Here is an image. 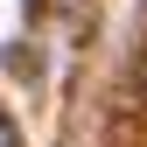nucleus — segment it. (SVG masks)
<instances>
[{
  "label": "nucleus",
  "instance_id": "f257e3e1",
  "mask_svg": "<svg viewBox=\"0 0 147 147\" xmlns=\"http://www.w3.org/2000/svg\"><path fill=\"white\" fill-rule=\"evenodd\" d=\"M0 147H21V126H14V112L0 105Z\"/></svg>",
  "mask_w": 147,
  "mask_h": 147
}]
</instances>
